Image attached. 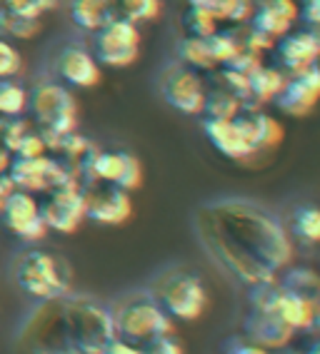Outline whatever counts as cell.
<instances>
[{
  "label": "cell",
  "instance_id": "obj_1",
  "mask_svg": "<svg viewBox=\"0 0 320 354\" xmlns=\"http://www.w3.org/2000/svg\"><path fill=\"white\" fill-rule=\"evenodd\" d=\"M193 230L205 254L243 287L276 279L293 265L295 242L285 222L248 197L205 200L193 212Z\"/></svg>",
  "mask_w": 320,
  "mask_h": 354
},
{
  "label": "cell",
  "instance_id": "obj_2",
  "mask_svg": "<svg viewBox=\"0 0 320 354\" xmlns=\"http://www.w3.org/2000/svg\"><path fill=\"white\" fill-rule=\"evenodd\" d=\"M40 310L28 319L23 342L30 354H103L116 337L108 304L88 295H65L38 302Z\"/></svg>",
  "mask_w": 320,
  "mask_h": 354
},
{
  "label": "cell",
  "instance_id": "obj_3",
  "mask_svg": "<svg viewBox=\"0 0 320 354\" xmlns=\"http://www.w3.org/2000/svg\"><path fill=\"white\" fill-rule=\"evenodd\" d=\"M13 279L26 297L35 302H53L71 295L73 270L60 254L40 247H28L15 254Z\"/></svg>",
  "mask_w": 320,
  "mask_h": 354
},
{
  "label": "cell",
  "instance_id": "obj_4",
  "mask_svg": "<svg viewBox=\"0 0 320 354\" xmlns=\"http://www.w3.org/2000/svg\"><path fill=\"white\" fill-rule=\"evenodd\" d=\"M108 310L113 317L116 337H121V339L143 344V342L160 335H175L173 317L160 307V302L148 287L145 290H130L116 297L108 304Z\"/></svg>",
  "mask_w": 320,
  "mask_h": 354
},
{
  "label": "cell",
  "instance_id": "obj_5",
  "mask_svg": "<svg viewBox=\"0 0 320 354\" xmlns=\"http://www.w3.org/2000/svg\"><path fill=\"white\" fill-rule=\"evenodd\" d=\"M28 115L38 125L40 135L45 138V145L51 152V145L63 135L78 130V100L68 85H63L55 77L35 80L28 90Z\"/></svg>",
  "mask_w": 320,
  "mask_h": 354
},
{
  "label": "cell",
  "instance_id": "obj_6",
  "mask_svg": "<svg viewBox=\"0 0 320 354\" xmlns=\"http://www.w3.org/2000/svg\"><path fill=\"white\" fill-rule=\"evenodd\" d=\"M148 290L155 295L160 307L180 322L200 319L211 302L205 282L186 267H170L166 272H160L153 287H148Z\"/></svg>",
  "mask_w": 320,
  "mask_h": 354
},
{
  "label": "cell",
  "instance_id": "obj_7",
  "mask_svg": "<svg viewBox=\"0 0 320 354\" xmlns=\"http://www.w3.org/2000/svg\"><path fill=\"white\" fill-rule=\"evenodd\" d=\"M143 35L141 26L113 15L96 32H90V50L100 68H128L141 57Z\"/></svg>",
  "mask_w": 320,
  "mask_h": 354
},
{
  "label": "cell",
  "instance_id": "obj_8",
  "mask_svg": "<svg viewBox=\"0 0 320 354\" xmlns=\"http://www.w3.org/2000/svg\"><path fill=\"white\" fill-rule=\"evenodd\" d=\"M13 185L18 190L26 192H51L65 187V185H73L78 180V175L73 172V167L65 160L53 158V155H40V158H13L10 162V170H8Z\"/></svg>",
  "mask_w": 320,
  "mask_h": 354
},
{
  "label": "cell",
  "instance_id": "obj_9",
  "mask_svg": "<svg viewBox=\"0 0 320 354\" xmlns=\"http://www.w3.org/2000/svg\"><path fill=\"white\" fill-rule=\"evenodd\" d=\"M88 183H108L133 192L143 185V162L128 150L96 147V152L85 162L83 175H80V185Z\"/></svg>",
  "mask_w": 320,
  "mask_h": 354
},
{
  "label": "cell",
  "instance_id": "obj_10",
  "mask_svg": "<svg viewBox=\"0 0 320 354\" xmlns=\"http://www.w3.org/2000/svg\"><path fill=\"white\" fill-rule=\"evenodd\" d=\"M208 85L198 75V70L188 68L183 63H170L160 73V97L178 113L188 118L203 115Z\"/></svg>",
  "mask_w": 320,
  "mask_h": 354
},
{
  "label": "cell",
  "instance_id": "obj_11",
  "mask_svg": "<svg viewBox=\"0 0 320 354\" xmlns=\"http://www.w3.org/2000/svg\"><path fill=\"white\" fill-rule=\"evenodd\" d=\"M51 77L60 80L68 88L88 90L96 88L103 80L100 63L96 60L93 50L78 40H68L53 53L51 57Z\"/></svg>",
  "mask_w": 320,
  "mask_h": 354
},
{
  "label": "cell",
  "instance_id": "obj_12",
  "mask_svg": "<svg viewBox=\"0 0 320 354\" xmlns=\"http://www.w3.org/2000/svg\"><path fill=\"white\" fill-rule=\"evenodd\" d=\"M85 195V220L96 225L118 227L133 217V200L130 192L108 183H88L83 185Z\"/></svg>",
  "mask_w": 320,
  "mask_h": 354
},
{
  "label": "cell",
  "instance_id": "obj_13",
  "mask_svg": "<svg viewBox=\"0 0 320 354\" xmlns=\"http://www.w3.org/2000/svg\"><path fill=\"white\" fill-rule=\"evenodd\" d=\"M45 200L40 203V215L45 220V227L60 234H73L85 220V195L83 185H65L58 190L45 192Z\"/></svg>",
  "mask_w": 320,
  "mask_h": 354
},
{
  "label": "cell",
  "instance_id": "obj_14",
  "mask_svg": "<svg viewBox=\"0 0 320 354\" xmlns=\"http://www.w3.org/2000/svg\"><path fill=\"white\" fill-rule=\"evenodd\" d=\"M320 102V63L310 65V68L295 73V75H285L281 93L276 95L273 105L278 113L288 115V118H308L313 113L315 105Z\"/></svg>",
  "mask_w": 320,
  "mask_h": 354
},
{
  "label": "cell",
  "instance_id": "obj_15",
  "mask_svg": "<svg viewBox=\"0 0 320 354\" xmlns=\"http://www.w3.org/2000/svg\"><path fill=\"white\" fill-rule=\"evenodd\" d=\"M0 215H3V222H6V227L20 237L23 242H40L45 234L51 232V230L45 227V220L40 215V203L33 197V192L26 190H18L15 187L8 200L3 203L0 207Z\"/></svg>",
  "mask_w": 320,
  "mask_h": 354
},
{
  "label": "cell",
  "instance_id": "obj_16",
  "mask_svg": "<svg viewBox=\"0 0 320 354\" xmlns=\"http://www.w3.org/2000/svg\"><path fill=\"white\" fill-rule=\"evenodd\" d=\"M273 60L276 68L285 75H295L310 65L320 63V28L305 26L303 30H290L273 45Z\"/></svg>",
  "mask_w": 320,
  "mask_h": 354
},
{
  "label": "cell",
  "instance_id": "obj_17",
  "mask_svg": "<svg viewBox=\"0 0 320 354\" xmlns=\"http://www.w3.org/2000/svg\"><path fill=\"white\" fill-rule=\"evenodd\" d=\"M298 3L295 0H258L253 15L245 26L256 30L273 48L283 35H288L298 23Z\"/></svg>",
  "mask_w": 320,
  "mask_h": 354
},
{
  "label": "cell",
  "instance_id": "obj_18",
  "mask_svg": "<svg viewBox=\"0 0 320 354\" xmlns=\"http://www.w3.org/2000/svg\"><path fill=\"white\" fill-rule=\"evenodd\" d=\"M245 339H250L258 347L278 352V349L288 347L293 339L295 329L281 319V315L273 310H250L243 322Z\"/></svg>",
  "mask_w": 320,
  "mask_h": 354
},
{
  "label": "cell",
  "instance_id": "obj_19",
  "mask_svg": "<svg viewBox=\"0 0 320 354\" xmlns=\"http://www.w3.org/2000/svg\"><path fill=\"white\" fill-rule=\"evenodd\" d=\"M203 135L208 138L215 150L228 160L235 162H245V160L256 158V150L245 138L243 127L238 125V120H215V118H203Z\"/></svg>",
  "mask_w": 320,
  "mask_h": 354
},
{
  "label": "cell",
  "instance_id": "obj_20",
  "mask_svg": "<svg viewBox=\"0 0 320 354\" xmlns=\"http://www.w3.org/2000/svg\"><path fill=\"white\" fill-rule=\"evenodd\" d=\"M235 120L238 125L243 127L245 138L253 145L256 155L273 152L276 147H281L283 138H285V130H283L281 120L268 113H263V110H240Z\"/></svg>",
  "mask_w": 320,
  "mask_h": 354
},
{
  "label": "cell",
  "instance_id": "obj_21",
  "mask_svg": "<svg viewBox=\"0 0 320 354\" xmlns=\"http://www.w3.org/2000/svg\"><path fill=\"white\" fill-rule=\"evenodd\" d=\"M285 73L276 65H260L256 73H250L248 90H245L243 110H263L265 105H273L276 95L281 93Z\"/></svg>",
  "mask_w": 320,
  "mask_h": 354
},
{
  "label": "cell",
  "instance_id": "obj_22",
  "mask_svg": "<svg viewBox=\"0 0 320 354\" xmlns=\"http://www.w3.org/2000/svg\"><path fill=\"white\" fill-rule=\"evenodd\" d=\"M273 312H278L283 322L290 324L295 332H308V329H313V324H315V302L301 297V295H295V292L283 290V287H281V295H278Z\"/></svg>",
  "mask_w": 320,
  "mask_h": 354
},
{
  "label": "cell",
  "instance_id": "obj_23",
  "mask_svg": "<svg viewBox=\"0 0 320 354\" xmlns=\"http://www.w3.org/2000/svg\"><path fill=\"white\" fill-rule=\"evenodd\" d=\"M68 15L78 30L96 32L116 15V8L113 0H68Z\"/></svg>",
  "mask_w": 320,
  "mask_h": 354
},
{
  "label": "cell",
  "instance_id": "obj_24",
  "mask_svg": "<svg viewBox=\"0 0 320 354\" xmlns=\"http://www.w3.org/2000/svg\"><path fill=\"white\" fill-rule=\"evenodd\" d=\"M186 3L211 13L218 23H233V26H245L256 8V0H186Z\"/></svg>",
  "mask_w": 320,
  "mask_h": 354
},
{
  "label": "cell",
  "instance_id": "obj_25",
  "mask_svg": "<svg viewBox=\"0 0 320 354\" xmlns=\"http://www.w3.org/2000/svg\"><path fill=\"white\" fill-rule=\"evenodd\" d=\"M278 285H281L283 290L295 292V295H301V297L310 299V302H315V304L320 302V274L315 272L313 267L288 265L278 274Z\"/></svg>",
  "mask_w": 320,
  "mask_h": 354
},
{
  "label": "cell",
  "instance_id": "obj_26",
  "mask_svg": "<svg viewBox=\"0 0 320 354\" xmlns=\"http://www.w3.org/2000/svg\"><path fill=\"white\" fill-rule=\"evenodd\" d=\"M288 232L293 242H303V245H320V207L318 205H298L290 212L288 220Z\"/></svg>",
  "mask_w": 320,
  "mask_h": 354
},
{
  "label": "cell",
  "instance_id": "obj_27",
  "mask_svg": "<svg viewBox=\"0 0 320 354\" xmlns=\"http://www.w3.org/2000/svg\"><path fill=\"white\" fill-rule=\"evenodd\" d=\"M175 53H178V63L188 65V68L198 70V73H211L215 70V60L211 55V48H208V40L205 38H193V35H183L175 45Z\"/></svg>",
  "mask_w": 320,
  "mask_h": 354
},
{
  "label": "cell",
  "instance_id": "obj_28",
  "mask_svg": "<svg viewBox=\"0 0 320 354\" xmlns=\"http://www.w3.org/2000/svg\"><path fill=\"white\" fill-rule=\"evenodd\" d=\"M240 110H243V105H240V100L233 95L231 90L220 88V85L208 88V95H205V105H203V118L233 120V118H238Z\"/></svg>",
  "mask_w": 320,
  "mask_h": 354
},
{
  "label": "cell",
  "instance_id": "obj_29",
  "mask_svg": "<svg viewBox=\"0 0 320 354\" xmlns=\"http://www.w3.org/2000/svg\"><path fill=\"white\" fill-rule=\"evenodd\" d=\"M28 115V88L15 77L0 80V118Z\"/></svg>",
  "mask_w": 320,
  "mask_h": 354
},
{
  "label": "cell",
  "instance_id": "obj_30",
  "mask_svg": "<svg viewBox=\"0 0 320 354\" xmlns=\"http://www.w3.org/2000/svg\"><path fill=\"white\" fill-rule=\"evenodd\" d=\"M116 15L130 20L135 26L153 23L163 13V0H113Z\"/></svg>",
  "mask_w": 320,
  "mask_h": 354
},
{
  "label": "cell",
  "instance_id": "obj_31",
  "mask_svg": "<svg viewBox=\"0 0 320 354\" xmlns=\"http://www.w3.org/2000/svg\"><path fill=\"white\" fill-rule=\"evenodd\" d=\"M208 48H211V55L215 60V65H225L228 60L238 55V53L243 50V43H240V35L238 30H215L213 35H208Z\"/></svg>",
  "mask_w": 320,
  "mask_h": 354
},
{
  "label": "cell",
  "instance_id": "obj_32",
  "mask_svg": "<svg viewBox=\"0 0 320 354\" xmlns=\"http://www.w3.org/2000/svg\"><path fill=\"white\" fill-rule=\"evenodd\" d=\"M60 6V0H0V13H13L23 18L40 20Z\"/></svg>",
  "mask_w": 320,
  "mask_h": 354
},
{
  "label": "cell",
  "instance_id": "obj_33",
  "mask_svg": "<svg viewBox=\"0 0 320 354\" xmlns=\"http://www.w3.org/2000/svg\"><path fill=\"white\" fill-rule=\"evenodd\" d=\"M0 32L8 35L10 40L35 38L40 32V20L23 18V15H13V13H0Z\"/></svg>",
  "mask_w": 320,
  "mask_h": 354
},
{
  "label": "cell",
  "instance_id": "obj_34",
  "mask_svg": "<svg viewBox=\"0 0 320 354\" xmlns=\"http://www.w3.org/2000/svg\"><path fill=\"white\" fill-rule=\"evenodd\" d=\"M180 23H183L186 35H193V38H208V35H213V32L218 30V20L213 18L211 13H205L200 8H190V6H188V10L183 13Z\"/></svg>",
  "mask_w": 320,
  "mask_h": 354
},
{
  "label": "cell",
  "instance_id": "obj_35",
  "mask_svg": "<svg viewBox=\"0 0 320 354\" xmlns=\"http://www.w3.org/2000/svg\"><path fill=\"white\" fill-rule=\"evenodd\" d=\"M23 73V53L18 50L15 40L0 32V80L18 77Z\"/></svg>",
  "mask_w": 320,
  "mask_h": 354
},
{
  "label": "cell",
  "instance_id": "obj_36",
  "mask_svg": "<svg viewBox=\"0 0 320 354\" xmlns=\"http://www.w3.org/2000/svg\"><path fill=\"white\" fill-rule=\"evenodd\" d=\"M281 295V285L276 279H265V282H258V285L248 287V302L250 310H273L276 307V299Z\"/></svg>",
  "mask_w": 320,
  "mask_h": 354
},
{
  "label": "cell",
  "instance_id": "obj_37",
  "mask_svg": "<svg viewBox=\"0 0 320 354\" xmlns=\"http://www.w3.org/2000/svg\"><path fill=\"white\" fill-rule=\"evenodd\" d=\"M263 65V55L260 53H253V50H240L233 60H228L225 65L220 68L231 70V73H238V75L250 77V73H256L258 68Z\"/></svg>",
  "mask_w": 320,
  "mask_h": 354
},
{
  "label": "cell",
  "instance_id": "obj_38",
  "mask_svg": "<svg viewBox=\"0 0 320 354\" xmlns=\"http://www.w3.org/2000/svg\"><path fill=\"white\" fill-rule=\"evenodd\" d=\"M143 354H186L183 344L173 335H160L141 344Z\"/></svg>",
  "mask_w": 320,
  "mask_h": 354
},
{
  "label": "cell",
  "instance_id": "obj_39",
  "mask_svg": "<svg viewBox=\"0 0 320 354\" xmlns=\"http://www.w3.org/2000/svg\"><path fill=\"white\" fill-rule=\"evenodd\" d=\"M223 352L225 354H270L268 349L258 347V344H253V342L245 339V337H231V339H225Z\"/></svg>",
  "mask_w": 320,
  "mask_h": 354
},
{
  "label": "cell",
  "instance_id": "obj_40",
  "mask_svg": "<svg viewBox=\"0 0 320 354\" xmlns=\"http://www.w3.org/2000/svg\"><path fill=\"white\" fill-rule=\"evenodd\" d=\"M298 10H301L298 20H303L310 28H320V0H301Z\"/></svg>",
  "mask_w": 320,
  "mask_h": 354
},
{
  "label": "cell",
  "instance_id": "obj_41",
  "mask_svg": "<svg viewBox=\"0 0 320 354\" xmlns=\"http://www.w3.org/2000/svg\"><path fill=\"white\" fill-rule=\"evenodd\" d=\"M103 354H143V349H141V344H135V342L121 339V337H113V339L105 344Z\"/></svg>",
  "mask_w": 320,
  "mask_h": 354
},
{
  "label": "cell",
  "instance_id": "obj_42",
  "mask_svg": "<svg viewBox=\"0 0 320 354\" xmlns=\"http://www.w3.org/2000/svg\"><path fill=\"white\" fill-rule=\"evenodd\" d=\"M15 190L13 180H10V175H0V207H3V203L8 200V195Z\"/></svg>",
  "mask_w": 320,
  "mask_h": 354
},
{
  "label": "cell",
  "instance_id": "obj_43",
  "mask_svg": "<svg viewBox=\"0 0 320 354\" xmlns=\"http://www.w3.org/2000/svg\"><path fill=\"white\" fill-rule=\"evenodd\" d=\"M10 162H13V152L6 150V147H0V175H8Z\"/></svg>",
  "mask_w": 320,
  "mask_h": 354
},
{
  "label": "cell",
  "instance_id": "obj_44",
  "mask_svg": "<svg viewBox=\"0 0 320 354\" xmlns=\"http://www.w3.org/2000/svg\"><path fill=\"white\" fill-rule=\"evenodd\" d=\"M8 120H10V118H0V147H3V138H6V130H8Z\"/></svg>",
  "mask_w": 320,
  "mask_h": 354
},
{
  "label": "cell",
  "instance_id": "obj_45",
  "mask_svg": "<svg viewBox=\"0 0 320 354\" xmlns=\"http://www.w3.org/2000/svg\"><path fill=\"white\" fill-rule=\"evenodd\" d=\"M303 354H320V339H315L313 344H310V347H308Z\"/></svg>",
  "mask_w": 320,
  "mask_h": 354
},
{
  "label": "cell",
  "instance_id": "obj_46",
  "mask_svg": "<svg viewBox=\"0 0 320 354\" xmlns=\"http://www.w3.org/2000/svg\"><path fill=\"white\" fill-rule=\"evenodd\" d=\"M278 354H303V352H298V349H290V347H283V349H278Z\"/></svg>",
  "mask_w": 320,
  "mask_h": 354
},
{
  "label": "cell",
  "instance_id": "obj_47",
  "mask_svg": "<svg viewBox=\"0 0 320 354\" xmlns=\"http://www.w3.org/2000/svg\"><path fill=\"white\" fill-rule=\"evenodd\" d=\"M313 327H320V302L315 304V324Z\"/></svg>",
  "mask_w": 320,
  "mask_h": 354
}]
</instances>
